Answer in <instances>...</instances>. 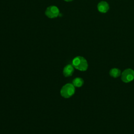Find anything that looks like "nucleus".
Wrapping results in <instances>:
<instances>
[{"mask_svg":"<svg viewBox=\"0 0 134 134\" xmlns=\"http://www.w3.org/2000/svg\"><path fill=\"white\" fill-rule=\"evenodd\" d=\"M72 65L75 69L81 71H85L88 68V63L86 60L81 56H77L73 59Z\"/></svg>","mask_w":134,"mask_h":134,"instance_id":"obj_1","label":"nucleus"},{"mask_svg":"<svg viewBox=\"0 0 134 134\" xmlns=\"http://www.w3.org/2000/svg\"><path fill=\"white\" fill-rule=\"evenodd\" d=\"M75 93V86L71 83H68L64 85L60 91L62 97L68 98L72 96Z\"/></svg>","mask_w":134,"mask_h":134,"instance_id":"obj_2","label":"nucleus"},{"mask_svg":"<svg viewBox=\"0 0 134 134\" xmlns=\"http://www.w3.org/2000/svg\"><path fill=\"white\" fill-rule=\"evenodd\" d=\"M121 80L124 83H129L134 79V70L131 69H125L121 74Z\"/></svg>","mask_w":134,"mask_h":134,"instance_id":"obj_3","label":"nucleus"},{"mask_svg":"<svg viewBox=\"0 0 134 134\" xmlns=\"http://www.w3.org/2000/svg\"><path fill=\"white\" fill-rule=\"evenodd\" d=\"M60 14V10L58 7L51 5L48 7L45 11V15L50 18H54L57 17Z\"/></svg>","mask_w":134,"mask_h":134,"instance_id":"obj_4","label":"nucleus"},{"mask_svg":"<svg viewBox=\"0 0 134 134\" xmlns=\"http://www.w3.org/2000/svg\"><path fill=\"white\" fill-rule=\"evenodd\" d=\"M97 8L100 13H106L109 9V5L107 2L103 1L98 3Z\"/></svg>","mask_w":134,"mask_h":134,"instance_id":"obj_5","label":"nucleus"},{"mask_svg":"<svg viewBox=\"0 0 134 134\" xmlns=\"http://www.w3.org/2000/svg\"><path fill=\"white\" fill-rule=\"evenodd\" d=\"M74 72V68L72 65L71 64H68L66 65L63 69V75L65 77L70 76L72 75L73 73Z\"/></svg>","mask_w":134,"mask_h":134,"instance_id":"obj_6","label":"nucleus"},{"mask_svg":"<svg viewBox=\"0 0 134 134\" xmlns=\"http://www.w3.org/2000/svg\"><path fill=\"white\" fill-rule=\"evenodd\" d=\"M109 73L111 77L114 78H117L121 75V72L119 69L116 68H114L110 70Z\"/></svg>","mask_w":134,"mask_h":134,"instance_id":"obj_7","label":"nucleus"},{"mask_svg":"<svg viewBox=\"0 0 134 134\" xmlns=\"http://www.w3.org/2000/svg\"><path fill=\"white\" fill-rule=\"evenodd\" d=\"M72 84L75 86L77 87H81L83 84H84V81L83 80L81 77H76L75 78L73 81H72Z\"/></svg>","mask_w":134,"mask_h":134,"instance_id":"obj_8","label":"nucleus"},{"mask_svg":"<svg viewBox=\"0 0 134 134\" xmlns=\"http://www.w3.org/2000/svg\"><path fill=\"white\" fill-rule=\"evenodd\" d=\"M63 1H65V2H71V1H73V0H63Z\"/></svg>","mask_w":134,"mask_h":134,"instance_id":"obj_9","label":"nucleus"}]
</instances>
